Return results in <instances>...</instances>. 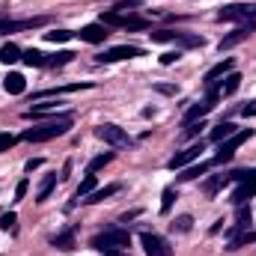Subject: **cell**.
<instances>
[{
    "instance_id": "6da1fadb",
    "label": "cell",
    "mask_w": 256,
    "mask_h": 256,
    "mask_svg": "<svg viewBox=\"0 0 256 256\" xmlns=\"http://www.w3.org/2000/svg\"><path fill=\"white\" fill-rule=\"evenodd\" d=\"M68 128H72V114H66L60 120H54V122H45V126H39V128L24 131V140L27 143H45V140H54V137L68 134Z\"/></svg>"
},
{
    "instance_id": "7a4b0ae2",
    "label": "cell",
    "mask_w": 256,
    "mask_h": 256,
    "mask_svg": "<svg viewBox=\"0 0 256 256\" xmlns=\"http://www.w3.org/2000/svg\"><path fill=\"white\" fill-rule=\"evenodd\" d=\"M254 137V128H242V131H236L230 140H224L220 143V149H218V155H214V164H224V161H232V155H236V149L242 146V143H248Z\"/></svg>"
},
{
    "instance_id": "3957f363",
    "label": "cell",
    "mask_w": 256,
    "mask_h": 256,
    "mask_svg": "<svg viewBox=\"0 0 256 256\" xmlns=\"http://www.w3.org/2000/svg\"><path fill=\"white\" fill-rule=\"evenodd\" d=\"M218 21H256V3H230L218 12Z\"/></svg>"
},
{
    "instance_id": "277c9868",
    "label": "cell",
    "mask_w": 256,
    "mask_h": 256,
    "mask_svg": "<svg viewBox=\"0 0 256 256\" xmlns=\"http://www.w3.org/2000/svg\"><path fill=\"white\" fill-rule=\"evenodd\" d=\"M152 42H176L182 48H202L206 39L202 36H191V33H176V30H158V33H149Z\"/></svg>"
},
{
    "instance_id": "5b68a950",
    "label": "cell",
    "mask_w": 256,
    "mask_h": 256,
    "mask_svg": "<svg viewBox=\"0 0 256 256\" xmlns=\"http://www.w3.org/2000/svg\"><path fill=\"white\" fill-rule=\"evenodd\" d=\"M96 137H98V140H104V143H110V146H116V149H128V146H131V137H128L126 128L110 126V122L96 128Z\"/></svg>"
},
{
    "instance_id": "8992f818",
    "label": "cell",
    "mask_w": 256,
    "mask_h": 256,
    "mask_svg": "<svg viewBox=\"0 0 256 256\" xmlns=\"http://www.w3.org/2000/svg\"><path fill=\"white\" fill-rule=\"evenodd\" d=\"M140 244H143L146 256H173L170 242L161 238V236H155V232H143V236H140Z\"/></svg>"
},
{
    "instance_id": "52a82bcc",
    "label": "cell",
    "mask_w": 256,
    "mask_h": 256,
    "mask_svg": "<svg viewBox=\"0 0 256 256\" xmlns=\"http://www.w3.org/2000/svg\"><path fill=\"white\" fill-rule=\"evenodd\" d=\"M250 196H256V170H248V173H244V179H242L238 188L232 191V200H230V202L238 208V206H244Z\"/></svg>"
},
{
    "instance_id": "ba28073f",
    "label": "cell",
    "mask_w": 256,
    "mask_h": 256,
    "mask_svg": "<svg viewBox=\"0 0 256 256\" xmlns=\"http://www.w3.org/2000/svg\"><path fill=\"white\" fill-rule=\"evenodd\" d=\"M134 57H143V48H137V45H116V48H108L104 54H98V63H120V60H134Z\"/></svg>"
},
{
    "instance_id": "9c48e42d",
    "label": "cell",
    "mask_w": 256,
    "mask_h": 256,
    "mask_svg": "<svg viewBox=\"0 0 256 256\" xmlns=\"http://www.w3.org/2000/svg\"><path fill=\"white\" fill-rule=\"evenodd\" d=\"M250 33H256V21H244V24H238L230 36H224L220 39V45H218V51H230V48H236V45H242Z\"/></svg>"
},
{
    "instance_id": "30bf717a",
    "label": "cell",
    "mask_w": 256,
    "mask_h": 256,
    "mask_svg": "<svg viewBox=\"0 0 256 256\" xmlns=\"http://www.w3.org/2000/svg\"><path fill=\"white\" fill-rule=\"evenodd\" d=\"M206 146H202V140L200 143H194V146H188V149H182V152H176L173 158H170V170H185L188 164H194V161H200V152H202Z\"/></svg>"
},
{
    "instance_id": "8fae6325",
    "label": "cell",
    "mask_w": 256,
    "mask_h": 256,
    "mask_svg": "<svg viewBox=\"0 0 256 256\" xmlns=\"http://www.w3.org/2000/svg\"><path fill=\"white\" fill-rule=\"evenodd\" d=\"M78 36H80V42L102 45V42H108V36H110V33H108V27H104V24H86Z\"/></svg>"
},
{
    "instance_id": "7c38bea8",
    "label": "cell",
    "mask_w": 256,
    "mask_h": 256,
    "mask_svg": "<svg viewBox=\"0 0 256 256\" xmlns=\"http://www.w3.org/2000/svg\"><path fill=\"white\" fill-rule=\"evenodd\" d=\"M232 68H236V60H224V63L212 66V68L206 72V78H202V84H206V86H214V80H218V78H226V74H230Z\"/></svg>"
},
{
    "instance_id": "4fadbf2b",
    "label": "cell",
    "mask_w": 256,
    "mask_h": 256,
    "mask_svg": "<svg viewBox=\"0 0 256 256\" xmlns=\"http://www.w3.org/2000/svg\"><path fill=\"white\" fill-rule=\"evenodd\" d=\"M102 236H104L114 248H126V250L131 248V236H128L126 230H120V226H110V230H104Z\"/></svg>"
},
{
    "instance_id": "5bb4252c",
    "label": "cell",
    "mask_w": 256,
    "mask_h": 256,
    "mask_svg": "<svg viewBox=\"0 0 256 256\" xmlns=\"http://www.w3.org/2000/svg\"><path fill=\"white\" fill-rule=\"evenodd\" d=\"M51 244H54L57 250L68 254V250H74V248H78V238H74V232H72V230H66V232H57V236L51 238Z\"/></svg>"
},
{
    "instance_id": "9a60e30c",
    "label": "cell",
    "mask_w": 256,
    "mask_h": 256,
    "mask_svg": "<svg viewBox=\"0 0 256 256\" xmlns=\"http://www.w3.org/2000/svg\"><path fill=\"white\" fill-rule=\"evenodd\" d=\"M3 86H6V92H9V96H21V92L27 90V80H24V74H18V72H12V74H6V80H3Z\"/></svg>"
},
{
    "instance_id": "2e32d148",
    "label": "cell",
    "mask_w": 256,
    "mask_h": 256,
    "mask_svg": "<svg viewBox=\"0 0 256 256\" xmlns=\"http://www.w3.org/2000/svg\"><path fill=\"white\" fill-rule=\"evenodd\" d=\"M238 86H242V74L232 68V72L224 78V84L218 86V90H220V98H224V96H236V92H238Z\"/></svg>"
},
{
    "instance_id": "e0dca14e",
    "label": "cell",
    "mask_w": 256,
    "mask_h": 256,
    "mask_svg": "<svg viewBox=\"0 0 256 256\" xmlns=\"http://www.w3.org/2000/svg\"><path fill=\"white\" fill-rule=\"evenodd\" d=\"M92 84H68V86H57V90H42L36 92V98H54V96H66V92H78V90H90Z\"/></svg>"
},
{
    "instance_id": "ac0fdd59",
    "label": "cell",
    "mask_w": 256,
    "mask_h": 256,
    "mask_svg": "<svg viewBox=\"0 0 256 256\" xmlns=\"http://www.w3.org/2000/svg\"><path fill=\"white\" fill-rule=\"evenodd\" d=\"M226 185H230V173H224V176H212V179H206L202 194H206V196H214V194L220 191V188H226Z\"/></svg>"
},
{
    "instance_id": "d6986e66",
    "label": "cell",
    "mask_w": 256,
    "mask_h": 256,
    "mask_svg": "<svg viewBox=\"0 0 256 256\" xmlns=\"http://www.w3.org/2000/svg\"><path fill=\"white\" fill-rule=\"evenodd\" d=\"M21 60L30 66V68H33V66H36V68H45L51 57H48V54H42V51H36V48H30V51H24V54H21Z\"/></svg>"
},
{
    "instance_id": "ffe728a7",
    "label": "cell",
    "mask_w": 256,
    "mask_h": 256,
    "mask_svg": "<svg viewBox=\"0 0 256 256\" xmlns=\"http://www.w3.org/2000/svg\"><path fill=\"white\" fill-rule=\"evenodd\" d=\"M114 194H120V185H108V188H102V191H92L90 196H84L80 202L96 206V202H104V200H108V196H114Z\"/></svg>"
},
{
    "instance_id": "44dd1931",
    "label": "cell",
    "mask_w": 256,
    "mask_h": 256,
    "mask_svg": "<svg viewBox=\"0 0 256 256\" xmlns=\"http://www.w3.org/2000/svg\"><path fill=\"white\" fill-rule=\"evenodd\" d=\"M54 188H57V173H51V176L42 179V185H39V191H36V202H45Z\"/></svg>"
},
{
    "instance_id": "7402d4cb",
    "label": "cell",
    "mask_w": 256,
    "mask_h": 256,
    "mask_svg": "<svg viewBox=\"0 0 256 256\" xmlns=\"http://www.w3.org/2000/svg\"><path fill=\"white\" fill-rule=\"evenodd\" d=\"M18 60H21V48H18L15 42H9V45L0 48V63L12 66V63H18Z\"/></svg>"
},
{
    "instance_id": "603a6c76",
    "label": "cell",
    "mask_w": 256,
    "mask_h": 256,
    "mask_svg": "<svg viewBox=\"0 0 256 256\" xmlns=\"http://www.w3.org/2000/svg\"><path fill=\"white\" fill-rule=\"evenodd\" d=\"M236 131H238V128L232 126V122H220L218 128H212V140H214V143H224V140H230Z\"/></svg>"
},
{
    "instance_id": "cb8c5ba5",
    "label": "cell",
    "mask_w": 256,
    "mask_h": 256,
    "mask_svg": "<svg viewBox=\"0 0 256 256\" xmlns=\"http://www.w3.org/2000/svg\"><path fill=\"white\" fill-rule=\"evenodd\" d=\"M208 167H212V164H196V167H185V170H182V176H179V182H194V179L206 176V173H208Z\"/></svg>"
},
{
    "instance_id": "d4e9b609",
    "label": "cell",
    "mask_w": 256,
    "mask_h": 256,
    "mask_svg": "<svg viewBox=\"0 0 256 256\" xmlns=\"http://www.w3.org/2000/svg\"><path fill=\"white\" fill-rule=\"evenodd\" d=\"M191 226H194V218H191V214H182V218H176V220L170 224V230H173V232H179V236L191 232Z\"/></svg>"
},
{
    "instance_id": "484cf974",
    "label": "cell",
    "mask_w": 256,
    "mask_h": 256,
    "mask_svg": "<svg viewBox=\"0 0 256 256\" xmlns=\"http://www.w3.org/2000/svg\"><path fill=\"white\" fill-rule=\"evenodd\" d=\"M110 161H114V152H104V155H98V158H92V161H90V167H86V173L92 176V173H98L102 167H108Z\"/></svg>"
},
{
    "instance_id": "4316f807",
    "label": "cell",
    "mask_w": 256,
    "mask_h": 256,
    "mask_svg": "<svg viewBox=\"0 0 256 256\" xmlns=\"http://www.w3.org/2000/svg\"><path fill=\"white\" fill-rule=\"evenodd\" d=\"M92 191H96V176H86V179L80 182V188L74 191V200H84V196H90Z\"/></svg>"
},
{
    "instance_id": "83f0119b",
    "label": "cell",
    "mask_w": 256,
    "mask_h": 256,
    "mask_svg": "<svg viewBox=\"0 0 256 256\" xmlns=\"http://www.w3.org/2000/svg\"><path fill=\"white\" fill-rule=\"evenodd\" d=\"M173 200H176V191L173 188H164V194H161V214H170Z\"/></svg>"
},
{
    "instance_id": "f1b7e54d",
    "label": "cell",
    "mask_w": 256,
    "mask_h": 256,
    "mask_svg": "<svg viewBox=\"0 0 256 256\" xmlns=\"http://www.w3.org/2000/svg\"><path fill=\"white\" fill-rule=\"evenodd\" d=\"M122 30H149V21H146V18H131V15H128L126 24H122Z\"/></svg>"
},
{
    "instance_id": "f546056e",
    "label": "cell",
    "mask_w": 256,
    "mask_h": 256,
    "mask_svg": "<svg viewBox=\"0 0 256 256\" xmlns=\"http://www.w3.org/2000/svg\"><path fill=\"white\" fill-rule=\"evenodd\" d=\"M236 226H250V208H244V206H238V214H236Z\"/></svg>"
},
{
    "instance_id": "4dcf8cb0",
    "label": "cell",
    "mask_w": 256,
    "mask_h": 256,
    "mask_svg": "<svg viewBox=\"0 0 256 256\" xmlns=\"http://www.w3.org/2000/svg\"><path fill=\"white\" fill-rule=\"evenodd\" d=\"M45 39L57 45V42H68V39H72V33H68V30H54V33H45Z\"/></svg>"
},
{
    "instance_id": "1f68e13d",
    "label": "cell",
    "mask_w": 256,
    "mask_h": 256,
    "mask_svg": "<svg viewBox=\"0 0 256 256\" xmlns=\"http://www.w3.org/2000/svg\"><path fill=\"white\" fill-rule=\"evenodd\" d=\"M72 57H74L72 51H60L57 57H51V60H48V66H66V63H72Z\"/></svg>"
},
{
    "instance_id": "d6a6232c",
    "label": "cell",
    "mask_w": 256,
    "mask_h": 256,
    "mask_svg": "<svg viewBox=\"0 0 256 256\" xmlns=\"http://www.w3.org/2000/svg\"><path fill=\"white\" fill-rule=\"evenodd\" d=\"M140 6H143L140 0H122V3L114 6V12H128V9H140Z\"/></svg>"
},
{
    "instance_id": "836d02e7",
    "label": "cell",
    "mask_w": 256,
    "mask_h": 256,
    "mask_svg": "<svg viewBox=\"0 0 256 256\" xmlns=\"http://www.w3.org/2000/svg\"><path fill=\"white\" fill-rule=\"evenodd\" d=\"M155 92H161V96H176L179 86H173V84H155Z\"/></svg>"
},
{
    "instance_id": "e575fe53",
    "label": "cell",
    "mask_w": 256,
    "mask_h": 256,
    "mask_svg": "<svg viewBox=\"0 0 256 256\" xmlns=\"http://www.w3.org/2000/svg\"><path fill=\"white\" fill-rule=\"evenodd\" d=\"M15 220H18V214H15V212H6V214L0 218V226H3V230H12Z\"/></svg>"
},
{
    "instance_id": "d590c367",
    "label": "cell",
    "mask_w": 256,
    "mask_h": 256,
    "mask_svg": "<svg viewBox=\"0 0 256 256\" xmlns=\"http://www.w3.org/2000/svg\"><path fill=\"white\" fill-rule=\"evenodd\" d=\"M27 188H30V182H27V179H21V182H18V188H15V202H21V200L27 196Z\"/></svg>"
},
{
    "instance_id": "8d00e7d4",
    "label": "cell",
    "mask_w": 256,
    "mask_h": 256,
    "mask_svg": "<svg viewBox=\"0 0 256 256\" xmlns=\"http://www.w3.org/2000/svg\"><path fill=\"white\" fill-rule=\"evenodd\" d=\"M185 128H188V131H185V137H196V134L206 128V122H202V120H196V122H191V126H185Z\"/></svg>"
},
{
    "instance_id": "74e56055",
    "label": "cell",
    "mask_w": 256,
    "mask_h": 256,
    "mask_svg": "<svg viewBox=\"0 0 256 256\" xmlns=\"http://www.w3.org/2000/svg\"><path fill=\"white\" fill-rule=\"evenodd\" d=\"M15 146V137L12 134H0V152H9Z\"/></svg>"
},
{
    "instance_id": "f35d334b",
    "label": "cell",
    "mask_w": 256,
    "mask_h": 256,
    "mask_svg": "<svg viewBox=\"0 0 256 256\" xmlns=\"http://www.w3.org/2000/svg\"><path fill=\"white\" fill-rule=\"evenodd\" d=\"M179 57H182L179 51H170V54H161V66H173L176 60H179Z\"/></svg>"
},
{
    "instance_id": "ab89813d",
    "label": "cell",
    "mask_w": 256,
    "mask_h": 256,
    "mask_svg": "<svg viewBox=\"0 0 256 256\" xmlns=\"http://www.w3.org/2000/svg\"><path fill=\"white\" fill-rule=\"evenodd\" d=\"M39 167H42V158H30V161L24 164V170H27V173H33V170H39Z\"/></svg>"
},
{
    "instance_id": "60d3db41",
    "label": "cell",
    "mask_w": 256,
    "mask_h": 256,
    "mask_svg": "<svg viewBox=\"0 0 256 256\" xmlns=\"http://www.w3.org/2000/svg\"><path fill=\"white\" fill-rule=\"evenodd\" d=\"M242 116H256V98H254V102H248V104L242 108Z\"/></svg>"
},
{
    "instance_id": "b9f144b4",
    "label": "cell",
    "mask_w": 256,
    "mask_h": 256,
    "mask_svg": "<svg viewBox=\"0 0 256 256\" xmlns=\"http://www.w3.org/2000/svg\"><path fill=\"white\" fill-rule=\"evenodd\" d=\"M68 173H72V161H66V164H63V173H60V179H68Z\"/></svg>"
},
{
    "instance_id": "7bdbcfd3",
    "label": "cell",
    "mask_w": 256,
    "mask_h": 256,
    "mask_svg": "<svg viewBox=\"0 0 256 256\" xmlns=\"http://www.w3.org/2000/svg\"><path fill=\"white\" fill-rule=\"evenodd\" d=\"M220 230H224V220H218V224H214V226H212V230H208V232H212V236H218V232H220Z\"/></svg>"
},
{
    "instance_id": "ee69618b",
    "label": "cell",
    "mask_w": 256,
    "mask_h": 256,
    "mask_svg": "<svg viewBox=\"0 0 256 256\" xmlns=\"http://www.w3.org/2000/svg\"><path fill=\"white\" fill-rule=\"evenodd\" d=\"M104 256H128V254H126V250H116V248H110Z\"/></svg>"
}]
</instances>
